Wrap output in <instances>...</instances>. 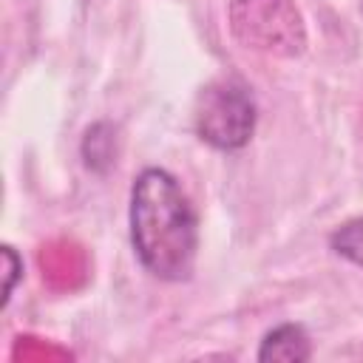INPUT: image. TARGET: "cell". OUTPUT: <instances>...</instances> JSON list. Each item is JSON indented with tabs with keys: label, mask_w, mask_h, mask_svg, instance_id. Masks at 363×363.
<instances>
[{
	"label": "cell",
	"mask_w": 363,
	"mask_h": 363,
	"mask_svg": "<svg viewBox=\"0 0 363 363\" xmlns=\"http://www.w3.org/2000/svg\"><path fill=\"white\" fill-rule=\"evenodd\" d=\"M130 244L159 281H187L199 252V218L176 176L145 167L130 187Z\"/></svg>",
	"instance_id": "cell-1"
},
{
	"label": "cell",
	"mask_w": 363,
	"mask_h": 363,
	"mask_svg": "<svg viewBox=\"0 0 363 363\" xmlns=\"http://www.w3.org/2000/svg\"><path fill=\"white\" fill-rule=\"evenodd\" d=\"M227 20L244 48L284 60L306 51V26L295 0H230Z\"/></svg>",
	"instance_id": "cell-2"
},
{
	"label": "cell",
	"mask_w": 363,
	"mask_h": 363,
	"mask_svg": "<svg viewBox=\"0 0 363 363\" xmlns=\"http://www.w3.org/2000/svg\"><path fill=\"white\" fill-rule=\"evenodd\" d=\"M255 99L238 77L207 82L193 105V128L199 139L216 150H241L255 133Z\"/></svg>",
	"instance_id": "cell-3"
},
{
	"label": "cell",
	"mask_w": 363,
	"mask_h": 363,
	"mask_svg": "<svg viewBox=\"0 0 363 363\" xmlns=\"http://www.w3.org/2000/svg\"><path fill=\"white\" fill-rule=\"evenodd\" d=\"M255 357L261 363H303L312 357V343L301 323H281L264 335Z\"/></svg>",
	"instance_id": "cell-4"
},
{
	"label": "cell",
	"mask_w": 363,
	"mask_h": 363,
	"mask_svg": "<svg viewBox=\"0 0 363 363\" xmlns=\"http://www.w3.org/2000/svg\"><path fill=\"white\" fill-rule=\"evenodd\" d=\"M82 159L88 170L105 173L116 162V130L108 122H96L82 136Z\"/></svg>",
	"instance_id": "cell-5"
},
{
	"label": "cell",
	"mask_w": 363,
	"mask_h": 363,
	"mask_svg": "<svg viewBox=\"0 0 363 363\" xmlns=\"http://www.w3.org/2000/svg\"><path fill=\"white\" fill-rule=\"evenodd\" d=\"M329 247L335 250V255H340L343 261L363 267V216L352 218L346 224H340L337 230H332L329 235Z\"/></svg>",
	"instance_id": "cell-6"
},
{
	"label": "cell",
	"mask_w": 363,
	"mask_h": 363,
	"mask_svg": "<svg viewBox=\"0 0 363 363\" xmlns=\"http://www.w3.org/2000/svg\"><path fill=\"white\" fill-rule=\"evenodd\" d=\"M20 275H23V261H20V255L14 252V247L3 244V298H0V306H3V309H6V303H9V298H11L14 284L20 281Z\"/></svg>",
	"instance_id": "cell-7"
}]
</instances>
